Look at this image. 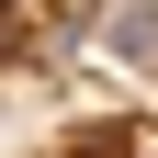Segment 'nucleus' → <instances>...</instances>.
<instances>
[{
	"instance_id": "1",
	"label": "nucleus",
	"mask_w": 158,
	"mask_h": 158,
	"mask_svg": "<svg viewBox=\"0 0 158 158\" xmlns=\"http://www.w3.org/2000/svg\"><path fill=\"white\" fill-rule=\"evenodd\" d=\"M0 11H34V0H0Z\"/></svg>"
}]
</instances>
